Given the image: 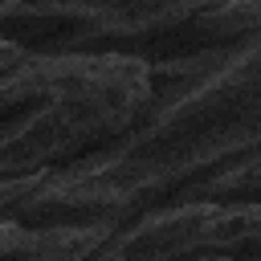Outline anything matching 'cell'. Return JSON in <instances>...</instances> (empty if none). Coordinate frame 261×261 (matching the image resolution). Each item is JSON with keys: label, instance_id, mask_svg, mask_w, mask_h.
Returning a JSON list of instances; mask_svg holds the SVG:
<instances>
[{"label": "cell", "instance_id": "7a4b0ae2", "mask_svg": "<svg viewBox=\"0 0 261 261\" xmlns=\"http://www.w3.org/2000/svg\"><path fill=\"white\" fill-rule=\"evenodd\" d=\"M261 204L163 200L114 224L94 257H257Z\"/></svg>", "mask_w": 261, "mask_h": 261}, {"label": "cell", "instance_id": "6da1fadb", "mask_svg": "<svg viewBox=\"0 0 261 261\" xmlns=\"http://www.w3.org/2000/svg\"><path fill=\"white\" fill-rule=\"evenodd\" d=\"M147 102V61L118 49L69 53L65 73L0 118V179L61 167L114 139Z\"/></svg>", "mask_w": 261, "mask_h": 261}, {"label": "cell", "instance_id": "3957f363", "mask_svg": "<svg viewBox=\"0 0 261 261\" xmlns=\"http://www.w3.org/2000/svg\"><path fill=\"white\" fill-rule=\"evenodd\" d=\"M257 33H261V0H208V4L192 8L188 16H179L175 24L143 37L126 53H135L143 61L192 57V53H216V49L257 41Z\"/></svg>", "mask_w": 261, "mask_h": 261}, {"label": "cell", "instance_id": "5b68a950", "mask_svg": "<svg viewBox=\"0 0 261 261\" xmlns=\"http://www.w3.org/2000/svg\"><path fill=\"white\" fill-rule=\"evenodd\" d=\"M20 184H24V175H16V179H0V208H4V200H8Z\"/></svg>", "mask_w": 261, "mask_h": 261}, {"label": "cell", "instance_id": "277c9868", "mask_svg": "<svg viewBox=\"0 0 261 261\" xmlns=\"http://www.w3.org/2000/svg\"><path fill=\"white\" fill-rule=\"evenodd\" d=\"M20 57H24V49L0 37V69H8V65H12V61H20Z\"/></svg>", "mask_w": 261, "mask_h": 261}]
</instances>
